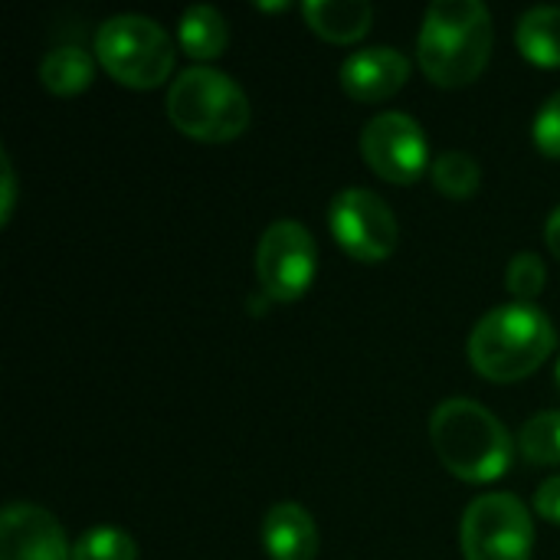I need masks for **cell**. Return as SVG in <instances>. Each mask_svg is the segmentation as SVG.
Masks as SVG:
<instances>
[{
	"mask_svg": "<svg viewBox=\"0 0 560 560\" xmlns=\"http://www.w3.org/2000/svg\"><path fill=\"white\" fill-rule=\"evenodd\" d=\"M545 243H548L551 256L560 262V207L548 217V223H545Z\"/></svg>",
	"mask_w": 560,
	"mask_h": 560,
	"instance_id": "obj_24",
	"label": "cell"
},
{
	"mask_svg": "<svg viewBox=\"0 0 560 560\" xmlns=\"http://www.w3.org/2000/svg\"><path fill=\"white\" fill-rule=\"evenodd\" d=\"M515 43L528 62H535L541 69H558L560 7H532L528 13H522L518 26H515Z\"/></svg>",
	"mask_w": 560,
	"mask_h": 560,
	"instance_id": "obj_15",
	"label": "cell"
},
{
	"mask_svg": "<svg viewBox=\"0 0 560 560\" xmlns=\"http://www.w3.org/2000/svg\"><path fill=\"white\" fill-rule=\"evenodd\" d=\"M535 144L545 158L560 161V92H555L535 118Z\"/></svg>",
	"mask_w": 560,
	"mask_h": 560,
	"instance_id": "obj_21",
	"label": "cell"
},
{
	"mask_svg": "<svg viewBox=\"0 0 560 560\" xmlns=\"http://www.w3.org/2000/svg\"><path fill=\"white\" fill-rule=\"evenodd\" d=\"M0 560H72V548L46 509L10 502L0 515Z\"/></svg>",
	"mask_w": 560,
	"mask_h": 560,
	"instance_id": "obj_10",
	"label": "cell"
},
{
	"mask_svg": "<svg viewBox=\"0 0 560 560\" xmlns=\"http://www.w3.org/2000/svg\"><path fill=\"white\" fill-rule=\"evenodd\" d=\"M315 272L318 246L302 223L279 220L262 233L256 246V279L269 302H299L312 289Z\"/></svg>",
	"mask_w": 560,
	"mask_h": 560,
	"instance_id": "obj_7",
	"label": "cell"
},
{
	"mask_svg": "<svg viewBox=\"0 0 560 560\" xmlns=\"http://www.w3.org/2000/svg\"><path fill=\"white\" fill-rule=\"evenodd\" d=\"M328 226L335 243L358 262H384L397 249V217L374 190L348 187L335 194Z\"/></svg>",
	"mask_w": 560,
	"mask_h": 560,
	"instance_id": "obj_8",
	"label": "cell"
},
{
	"mask_svg": "<svg viewBox=\"0 0 560 560\" xmlns=\"http://www.w3.org/2000/svg\"><path fill=\"white\" fill-rule=\"evenodd\" d=\"M430 440L446 472L463 482L489 486L512 472L515 443L505 423L476 400H443L430 417Z\"/></svg>",
	"mask_w": 560,
	"mask_h": 560,
	"instance_id": "obj_2",
	"label": "cell"
},
{
	"mask_svg": "<svg viewBox=\"0 0 560 560\" xmlns=\"http://www.w3.org/2000/svg\"><path fill=\"white\" fill-rule=\"evenodd\" d=\"M256 10H289V3H256Z\"/></svg>",
	"mask_w": 560,
	"mask_h": 560,
	"instance_id": "obj_25",
	"label": "cell"
},
{
	"mask_svg": "<svg viewBox=\"0 0 560 560\" xmlns=\"http://www.w3.org/2000/svg\"><path fill=\"white\" fill-rule=\"evenodd\" d=\"M95 56L105 72L128 89H158L177 62L174 39L141 13H118L95 33Z\"/></svg>",
	"mask_w": 560,
	"mask_h": 560,
	"instance_id": "obj_5",
	"label": "cell"
},
{
	"mask_svg": "<svg viewBox=\"0 0 560 560\" xmlns=\"http://www.w3.org/2000/svg\"><path fill=\"white\" fill-rule=\"evenodd\" d=\"M0 171H3V180H0V190H3V200H0V223H10L13 207H16V174H13V161H10L7 151L0 154Z\"/></svg>",
	"mask_w": 560,
	"mask_h": 560,
	"instance_id": "obj_23",
	"label": "cell"
},
{
	"mask_svg": "<svg viewBox=\"0 0 560 560\" xmlns=\"http://www.w3.org/2000/svg\"><path fill=\"white\" fill-rule=\"evenodd\" d=\"M177 43L180 49L203 62V59H217L226 52L230 46V23L226 16L210 7V3H194L180 13V23H177Z\"/></svg>",
	"mask_w": 560,
	"mask_h": 560,
	"instance_id": "obj_14",
	"label": "cell"
},
{
	"mask_svg": "<svg viewBox=\"0 0 560 560\" xmlns=\"http://www.w3.org/2000/svg\"><path fill=\"white\" fill-rule=\"evenodd\" d=\"M518 450L532 466H560V410L535 413L518 433Z\"/></svg>",
	"mask_w": 560,
	"mask_h": 560,
	"instance_id": "obj_17",
	"label": "cell"
},
{
	"mask_svg": "<svg viewBox=\"0 0 560 560\" xmlns=\"http://www.w3.org/2000/svg\"><path fill=\"white\" fill-rule=\"evenodd\" d=\"M433 184L440 194L453 197V200H466L479 190L482 184V167L476 164V158L463 154V151H446L433 161L430 167Z\"/></svg>",
	"mask_w": 560,
	"mask_h": 560,
	"instance_id": "obj_18",
	"label": "cell"
},
{
	"mask_svg": "<svg viewBox=\"0 0 560 560\" xmlns=\"http://www.w3.org/2000/svg\"><path fill=\"white\" fill-rule=\"evenodd\" d=\"M535 512L551 522V525H560V476H551L538 492H535Z\"/></svg>",
	"mask_w": 560,
	"mask_h": 560,
	"instance_id": "obj_22",
	"label": "cell"
},
{
	"mask_svg": "<svg viewBox=\"0 0 560 560\" xmlns=\"http://www.w3.org/2000/svg\"><path fill=\"white\" fill-rule=\"evenodd\" d=\"M545 282H548V269H545V259L538 253H518L509 262L505 289L515 295V302H528L532 305L545 292Z\"/></svg>",
	"mask_w": 560,
	"mask_h": 560,
	"instance_id": "obj_20",
	"label": "cell"
},
{
	"mask_svg": "<svg viewBox=\"0 0 560 560\" xmlns=\"http://www.w3.org/2000/svg\"><path fill=\"white\" fill-rule=\"evenodd\" d=\"M72 560H138V545L121 528L95 525L72 545Z\"/></svg>",
	"mask_w": 560,
	"mask_h": 560,
	"instance_id": "obj_19",
	"label": "cell"
},
{
	"mask_svg": "<svg viewBox=\"0 0 560 560\" xmlns=\"http://www.w3.org/2000/svg\"><path fill=\"white\" fill-rule=\"evenodd\" d=\"M558 394H560V361H558Z\"/></svg>",
	"mask_w": 560,
	"mask_h": 560,
	"instance_id": "obj_26",
	"label": "cell"
},
{
	"mask_svg": "<svg viewBox=\"0 0 560 560\" xmlns=\"http://www.w3.org/2000/svg\"><path fill=\"white\" fill-rule=\"evenodd\" d=\"M249 98L236 79L220 69H184L167 92L171 125L203 144H223L249 128Z\"/></svg>",
	"mask_w": 560,
	"mask_h": 560,
	"instance_id": "obj_4",
	"label": "cell"
},
{
	"mask_svg": "<svg viewBox=\"0 0 560 560\" xmlns=\"http://www.w3.org/2000/svg\"><path fill=\"white\" fill-rule=\"evenodd\" d=\"M43 89L52 95H79L95 79V62L82 46H59L49 49L39 62Z\"/></svg>",
	"mask_w": 560,
	"mask_h": 560,
	"instance_id": "obj_16",
	"label": "cell"
},
{
	"mask_svg": "<svg viewBox=\"0 0 560 560\" xmlns=\"http://www.w3.org/2000/svg\"><path fill=\"white\" fill-rule=\"evenodd\" d=\"M302 16L308 30L328 43H358L374 23V10L368 0H308L302 7Z\"/></svg>",
	"mask_w": 560,
	"mask_h": 560,
	"instance_id": "obj_13",
	"label": "cell"
},
{
	"mask_svg": "<svg viewBox=\"0 0 560 560\" xmlns=\"http://www.w3.org/2000/svg\"><path fill=\"white\" fill-rule=\"evenodd\" d=\"M492 43L495 26L482 0H436L430 3L417 36L420 69L433 85H469L486 72Z\"/></svg>",
	"mask_w": 560,
	"mask_h": 560,
	"instance_id": "obj_1",
	"label": "cell"
},
{
	"mask_svg": "<svg viewBox=\"0 0 560 560\" xmlns=\"http://www.w3.org/2000/svg\"><path fill=\"white\" fill-rule=\"evenodd\" d=\"M410 79V59L390 46H368L351 52L341 69L338 82L354 102H384L397 95Z\"/></svg>",
	"mask_w": 560,
	"mask_h": 560,
	"instance_id": "obj_11",
	"label": "cell"
},
{
	"mask_svg": "<svg viewBox=\"0 0 560 560\" xmlns=\"http://www.w3.org/2000/svg\"><path fill=\"white\" fill-rule=\"evenodd\" d=\"M262 548L272 560H315L318 558L315 518L295 502L272 505L262 518Z\"/></svg>",
	"mask_w": 560,
	"mask_h": 560,
	"instance_id": "obj_12",
	"label": "cell"
},
{
	"mask_svg": "<svg viewBox=\"0 0 560 560\" xmlns=\"http://www.w3.org/2000/svg\"><path fill=\"white\" fill-rule=\"evenodd\" d=\"M361 158L387 184L410 187L430 167V144L410 115L381 112L361 128Z\"/></svg>",
	"mask_w": 560,
	"mask_h": 560,
	"instance_id": "obj_9",
	"label": "cell"
},
{
	"mask_svg": "<svg viewBox=\"0 0 560 560\" xmlns=\"http://www.w3.org/2000/svg\"><path fill=\"white\" fill-rule=\"evenodd\" d=\"M535 525L522 499L512 492L479 495L463 515L466 560H532Z\"/></svg>",
	"mask_w": 560,
	"mask_h": 560,
	"instance_id": "obj_6",
	"label": "cell"
},
{
	"mask_svg": "<svg viewBox=\"0 0 560 560\" xmlns=\"http://www.w3.org/2000/svg\"><path fill=\"white\" fill-rule=\"evenodd\" d=\"M558 331L551 318L528 302H512L486 312L469 335V364L495 384L532 377L555 351Z\"/></svg>",
	"mask_w": 560,
	"mask_h": 560,
	"instance_id": "obj_3",
	"label": "cell"
}]
</instances>
